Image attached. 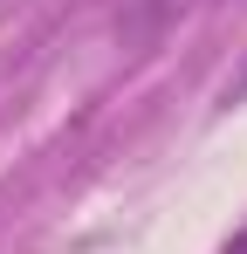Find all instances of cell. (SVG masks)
<instances>
[{
  "label": "cell",
  "mask_w": 247,
  "mask_h": 254,
  "mask_svg": "<svg viewBox=\"0 0 247 254\" xmlns=\"http://www.w3.org/2000/svg\"><path fill=\"white\" fill-rule=\"evenodd\" d=\"M227 254H247V227H241V234H234V241H227Z\"/></svg>",
  "instance_id": "obj_1"
}]
</instances>
